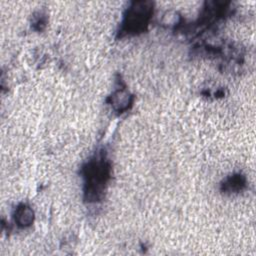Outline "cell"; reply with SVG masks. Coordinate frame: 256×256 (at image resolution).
<instances>
[{"mask_svg": "<svg viewBox=\"0 0 256 256\" xmlns=\"http://www.w3.org/2000/svg\"><path fill=\"white\" fill-rule=\"evenodd\" d=\"M151 4L149 2H136L128 10L124 27L126 31L136 33L143 30L151 14Z\"/></svg>", "mask_w": 256, "mask_h": 256, "instance_id": "1", "label": "cell"}, {"mask_svg": "<svg viewBox=\"0 0 256 256\" xmlns=\"http://www.w3.org/2000/svg\"><path fill=\"white\" fill-rule=\"evenodd\" d=\"M33 211L30 207L22 205L20 206L17 210H16V214H15V220L17 221L18 225L20 226H28L32 223L33 221Z\"/></svg>", "mask_w": 256, "mask_h": 256, "instance_id": "2", "label": "cell"}, {"mask_svg": "<svg viewBox=\"0 0 256 256\" xmlns=\"http://www.w3.org/2000/svg\"><path fill=\"white\" fill-rule=\"evenodd\" d=\"M130 103V95L125 90H118L112 96V105L115 109L121 111L128 107Z\"/></svg>", "mask_w": 256, "mask_h": 256, "instance_id": "3", "label": "cell"}]
</instances>
